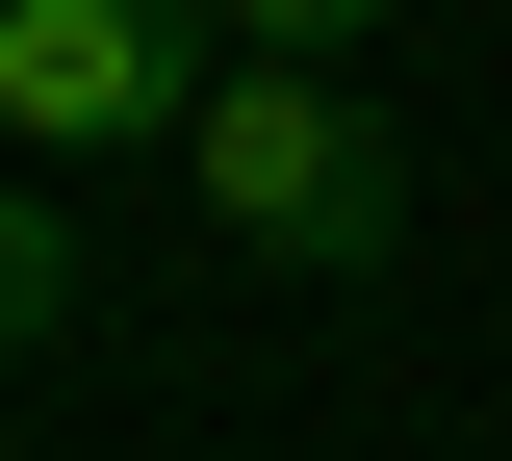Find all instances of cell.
I'll return each mask as SVG.
<instances>
[{
  "label": "cell",
  "instance_id": "obj_3",
  "mask_svg": "<svg viewBox=\"0 0 512 461\" xmlns=\"http://www.w3.org/2000/svg\"><path fill=\"white\" fill-rule=\"evenodd\" d=\"M205 26H231V77H359L410 0H205Z\"/></svg>",
  "mask_w": 512,
  "mask_h": 461
},
{
  "label": "cell",
  "instance_id": "obj_1",
  "mask_svg": "<svg viewBox=\"0 0 512 461\" xmlns=\"http://www.w3.org/2000/svg\"><path fill=\"white\" fill-rule=\"evenodd\" d=\"M180 180H205V231L282 257V282H384L410 257V129H384L359 77H205Z\"/></svg>",
  "mask_w": 512,
  "mask_h": 461
},
{
  "label": "cell",
  "instance_id": "obj_2",
  "mask_svg": "<svg viewBox=\"0 0 512 461\" xmlns=\"http://www.w3.org/2000/svg\"><path fill=\"white\" fill-rule=\"evenodd\" d=\"M205 77H231L205 0H0V129L52 154V180H77V154H180Z\"/></svg>",
  "mask_w": 512,
  "mask_h": 461
},
{
  "label": "cell",
  "instance_id": "obj_4",
  "mask_svg": "<svg viewBox=\"0 0 512 461\" xmlns=\"http://www.w3.org/2000/svg\"><path fill=\"white\" fill-rule=\"evenodd\" d=\"M52 333H77V205L0 180V359H52Z\"/></svg>",
  "mask_w": 512,
  "mask_h": 461
}]
</instances>
